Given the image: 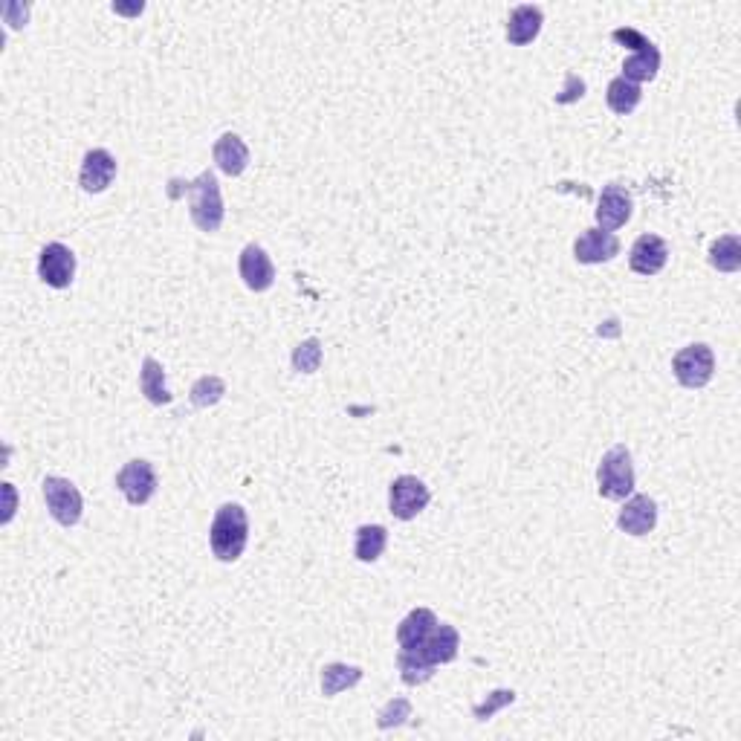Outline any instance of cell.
I'll use <instances>...</instances> for the list:
<instances>
[{
	"mask_svg": "<svg viewBox=\"0 0 741 741\" xmlns=\"http://www.w3.org/2000/svg\"><path fill=\"white\" fill-rule=\"evenodd\" d=\"M658 524V504L649 495H629L620 516H617V527L629 536H649Z\"/></svg>",
	"mask_w": 741,
	"mask_h": 741,
	"instance_id": "cell-10",
	"label": "cell"
},
{
	"mask_svg": "<svg viewBox=\"0 0 741 741\" xmlns=\"http://www.w3.org/2000/svg\"><path fill=\"white\" fill-rule=\"evenodd\" d=\"M429 498H432V493H429V487L420 478L400 475L388 487V510H391L394 519L412 522V519H417L429 507Z\"/></svg>",
	"mask_w": 741,
	"mask_h": 741,
	"instance_id": "cell-6",
	"label": "cell"
},
{
	"mask_svg": "<svg viewBox=\"0 0 741 741\" xmlns=\"http://www.w3.org/2000/svg\"><path fill=\"white\" fill-rule=\"evenodd\" d=\"M249 542V516L241 504H223L212 527H209V545L220 562H235Z\"/></svg>",
	"mask_w": 741,
	"mask_h": 741,
	"instance_id": "cell-1",
	"label": "cell"
},
{
	"mask_svg": "<svg viewBox=\"0 0 741 741\" xmlns=\"http://www.w3.org/2000/svg\"><path fill=\"white\" fill-rule=\"evenodd\" d=\"M632 194L626 186L620 183H608L603 192H600V200H597V223L605 232H614V229H623L629 220H632Z\"/></svg>",
	"mask_w": 741,
	"mask_h": 741,
	"instance_id": "cell-9",
	"label": "cell"
},
{
	"mask_svg": "<svg viewBox=\"0 0 741 741\" xmlns=\"http://www.w3.org/2000/svg\"><path fill=\"white\" fill-rule=\"evenodd\" d=\"M223 394H226V383L215 377V374H209V377H200L197 383L192 385V403L197 409H209V406H215L223 400Z\"/></svg>",
	"mask_w": 741,
	"mask_h": 741,
	"instance_id": "cell-26",
	"label": "cell"
},
{
	"mask_svg": "<svg viewBox=\"0 0 741 741\" xmlns=\"http://www.w3.org/2000/svg\"><path fill=\"white\" fill-rule=\"evenodd\" d=\"M139 391L145 394L148 403L154 406H168L171 403V391L165 385L163 365L154 357L142 359V371H139Z\"/></svg>",
	"mask_w": 741,
	"mask_h": 741,
	"instance_id": "cell-19",
	"label": "cell"
},
{
	"mask_svg": "<svg viewBox=\"0 0 741 741\" xmlns=\"http://www.w3.org/2000/svg\"><path fill=\"white\" fill-rule=\"evenodd\" d=\"M438 626V614L432 608H414L409 617L397 626V643L400 649H420L426 643V637Z\"/></svg>",
	"mask_w": 741,
	"mask_h": 741,
	"instance_id": "cell-17",
	"label": "cell"
},
{
	"mask_svg": "<svg viewBox=\"0 0 741 741\" xmlns=\"http://www.w3.org/2000/svg\"><path fill=\"white\" fill-rule=\"evenodd\" d=\"M186 192H189V215H192L194 226L206 235L218 232L220 223H223V197H220L218 174L212 168H206L197 180L186 183Z\"/></svg>",
	"mask_w": 741,
	"mask_h": 741,
	"instance_id": "cell-2",
	"label": "cell"
},
{
	"mask_svg": "<svg viewBox=\"0 0 741 741\" xmlns=\"http://www.w3.org/2000/svg\"><path fill=\"white\" fill-rule=\"evenodd\" d=\"M666 261H669V244H666L660 235L646 232V235H640V238L634 241L632 255H629L632 273L658 275L660 270L666 267Z\"/></svg>",
	"mask_w": 741,
	"mask_h": 741,
	"instance_id": "cell-14",
	"label": "cell"
},
{
	"mask_svg": "<svg viewBox=\"0 0 741 741\" xmlns=\"http://www.w3.org/2000/svg\"><path fill=\"white\" fill-rule=\"evenodd\" d=\"M212 157H215V165H218L223 174L241 177L249 165V148L238 134H223L215 142V148H212Z\"/></svg>",
	"mask_w": 741,
	"mask_h": 741,
	"instance_id": "cell-18",
	"label": "cell"
},
{
	"mask_svg": "<svg viewBox=\"0 0 741 741\" xmlns=\"http://www.w3.org/2000/svg\"><path fill=\"white\" fill-rule=\"evenodd\" d=\"M620 252V241L614 232H605L600 226L585 229L574 241V258L579 264H605Z\"/></svg>",
	"mask_w": 741,
	"mask_h": 741,
	"instance_id": "cell-12",
	"label": "cell"
},
{
	"mask_svg": "<svg viewBox=\"0 0 741 741\" xmlns=\"http://www.w3.org/2000/svg\"><path fill=\"white\" fill-rule=\"evenodd\" d=\"M116 177V160L105 148H93L87 151L82 160V171H79V186L87 194H102L113 183Z\"/></svg>",
	"mask_w": 741,
	"mask_h": 741,
	"instance_id": "cell-13",
	"label": "cell"
},
{
	"mask_svg": "<svg viewBox=\"0 0 741 741\" xmlns=\"http://www.w3.org/2000/svg\"><path fill=\"white\" fill-rule=\"evenodd\" d=\"M458 649H461V634L455 626H449V623H438L432 634L426 637V643L420 646V649H412V652H420L423 658L429 660V663H452V660L458 658Z\"/></svg>",
	"mask_w": 741,
	"mask_h": 741,
	"instance_id": "cell-16",
	"label": "cell"
},
{
	"mask_svg": "<svg viewBox=\"0 0 741 741\" xmlns=\"http://www.w3.org/2000/svg\"><path fill=\"white\" fill-rule=\"evenodd\" d=\"M597 490L608 501H626L634 493V464L626 443L608 449L597 467Z\"/></svg>",
	"mask_w": 741,
	"mask_h": 741,
	"instance_id": "cell-3",
	"label": "cell"
},
{
	"mask_svg": "<svg viewBox=\"0 0 741 741\" xmlns=\"http://www.w3.org/2000/svg\"><path fill=\"white\" fill-rule=\"evenodd\" d=\"M660 70V50L655 44L643 47V50H634L626 61H623V79H629L634 84L652 82Z\"/></svg>",
	"mask_w": 741,
	"mask_h": 741,
	"instance_id": "cell-20",
	"label": "cell"
},
{
	"mask_svg": "<svg viewBox=\"0 0 741 741\" xmlns=\"http://www.w3.org/2000/svg\"><path fill=\"white\" fill-rule=\"evenodd\" d=\"M516 701V692L513 689H495V692H490L487 695V701L484 704H475V718L478 721H487V718H493L501 707H507V704H513Z\"/></svg>",
	"mask_w": 741,
	"mask_h": 741,
	"instance_id": "cell-29",
	"label": "cell"
},
{
	"mask_svg": "<svg viewBox=\"0 0 741 741\" xmlns=\"http://www.w3.org/2000/svg\"><path fill=\"white\" fill-rule=\"evenodd\" d=\"M388 548V530L383 524H362L357 530V545L354 556L359 562H377Z\"/></svg>",
	"mask_w": 741,
	"mask_h": 741,
	"instance_id": "cell-21",
	"label": "cell"
},
{
	"mask_svg": "<svg viewBox=\"0 0 741 741\" xmlns=\"http://www.w3.org/2000/svg\"><path fill=\"white\" fill-rule=\"evenodd\" d=\"M116 487H119V493L125 495V501L131 507H142L157 493V472L142 458L128 461L125 467L116 472Z\"/></svg>",
	"mask_w": 741,
	"mask_h": 741,
	"instance_id": "cell-7",
	"label": "cell"
},
{
	"mask_svg": "<svg viewBox=\"0 0 741 741\" xmlns=\"http://www.w3.org/2000/svg\"><path fill=\"white\" fill-rule=\"evenodd\" d=\"M542 24H545V15L539 6L533 3H522L510 12L507 18V41L513 47H527L530 41H536V35L542 32Z\"/></svg>",
	"mask_w": 741,
	"mask_h": 741,
	"instance_id": "cell-15",
	"label": "cell"
},
{
	"mask_svg": "<svg viewBox=\"0 0 741 741\" xmlns=\"http://www.w3.org/2000/svg\"><path fill=\"white\" fill-rule=\"evenodd\" d=\"M582 96H585V82L579 79L577 73H568V79H565V93L556 96V105H571V102H577Z\"/></svg>",
	"mask_w": 741,
	"mask_h": 741,
	"instance_id": "cell-31",
	"label": "cell"
},
{
	"mask_svg": "<svg viewBox=\"0 0 741 741\" xmlns=\"http://www.w3.org/2000/svg\"><path fill=\"white\" fill-rule=\"evenodd\" d=\"M611 38L617 41V44H623V47H629V50H643V47H649L652 41L640 32V29L634 27H620L611 32Z\"/></svg>",
	"mask_w": 741,
	"mask_h": 741,
	"instance_id": "cell-30",
	"label": "cell"
},
{
	"mask_svg": "<svg viewBox=\"0 0 741 741\" xmlns=\"http://www.w3.org/2000/svg\"><path fill=\"white\" fill-rule=\"evenodd\" d=\"M38 278L53 287V290H67L76 278V255L73 249L64 244H47L38 255Z\"/></svg>",
	"mask_w": 741,
	"mask_h": 741,
	"instance_id": "cell-8",
	"label": "cell"
},
{
	"mask_svg": "<svg viewBox=\"0 0 741 741\" xmlns=\"http://www.w3.org/2000/svg\"><path fill=\"white\" fill-rule=\"evenodd\" d=\"M41 490H44V501H47L50 516L61 527H76V524L82 522L84 501L73 481L58 478V475H47L44 484H41Z\"/></svg>",
	"mask_w": 741,
	"mask_h": 741,
	"instance_id": "cell-5",
	"label": "cell"
},
{
	"mask_svg": "<svg viewBox=\"0 0 741 741\" xmlns=\"http://www.w3.org/2000/svg\"><path fill=\"white\" fill-rule=\"evenodd\" d=\"M322 342L319 339H304L302 345H296L293 351V368L299 374H316L319 365H322Z\"/></svg>",
	"mask_w": 741,
	"mask_h": 741,
	"instance_id": "cell-27",
	"label": "cell"
},
{
	"mask_svg": "<svg viewBox=\"0 0 741 741\" xmlns=\"http://www.w3.org/2000/svg\"><path fill=\"white\" fill-rule=\"evenodd\" d=\"M409 715H412V701L409 698H391L383 710H380V715H377V727L380 730L400 727V724H406Z\"/></svg>",
	"mask_w": 741,
	"mask_h": 741,
	"instance_id": "cell-28",
	"label": "cell"
},
{
	"mask_svg": "<svg viewBox=\"0 0 741 741\" xmlns=\"http://www.w3.org/2000/svg\"><path fill=\"white\" fill-rule=\"evenodd\" d=\"M362 681V669L359 666H348V663H328L322 669V695L333 698L345 689L357 687Z\"/></svg>",
	"mask_w": 741,
	"mask_h": 741,
	"instance_id": "cell-24",
	"label": "cell"
},
{
	"mask_svg": "<svg viewBox=\"0 0 741 741\" xmlns=\"http://www.w3.org/2000/svg\"><path fill=\"white\" fill-rule=\"evenodd\" d=\"M710 264L718 273H739L741 270V238L721 235L710 244Z\"/></svg>",
	"mask_w": 741,
	"mask_h": 741,
	"instance_id": "cell-23",
	"label": "cell"
},
{
	"mask_svg": "<svg viewBox=\"0 0 741 741\" xmlns=\"http://www.w3.org/2000/svg\"><path fill=\"white\" fill-rule=\"evenodd\" d=\"M238 273H241L249 290H255V293H264V290H270L275 284L273 258L264 252V247H258V244L244 247L241 258H238Z\"/></svg>",
	"mask_w": 741,
	"mask_h": 741,
	"instance_id": "cell-11",
	"label": "cell"
},
{
	"mask_svg": "<svg viewBox=\"0 0 741 741\" xmlns=\"http://www.w3.org/2000/svg\"><path fill=\"white\" fill-rule=\"evenodd\" d=\"M640 99H643L640 84L629 82V79H623V76H617V79H611V82H608L605 102H608V108L614 110V113L629 116V113L640 105Z\"/></svg>",
	"mask_w": 741,
	"mask_h": 741,
	"instance_id": "cell-22",
	"label": "cell"
},
{
	"mask_svg": "<svg viewBox=\"0 0 741 741\" xmlns=\"http://www.w3.org/2000/svg\"><path fill=\"white\" fill-rule=\"evenodd\" d=\"M397 669L406 687H420L435 675V663H429L420 652H409V649L397 652Z\"/></svg>",
	"mask_w": 741,
	"mask_h": 741,
	"instance_id": "cell-25",
	"label": "cell"
},
{
	"mask_svg": "<svg viewBox=\"0 0 741 741\" xmlns=\"http://www.w3.org/2000/svg\"><path fill=\"white\" fill-rule=\"evenodd\" d=\"M672 374L684 388H704L715 374V354L710 345L692 342L672 357Z\"/></svg>",
	"mask_w": 741,
	"mask_h": 741,
	"instance_id": "cell-4",
	"label": "cell"
}]
</instances>
